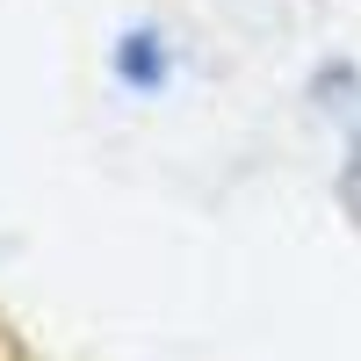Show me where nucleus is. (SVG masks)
Segmentation results:
<instances>
[{
  "mask_svg": "<svg viewBox=\"0 0 361 361\" xmlns=\"http://www.w3.org/2000/svg\"><path fill=\"white\" fill-rule=\"evenodd\" d=\"M159 73H166L159 37H152V29H130V37L116 44V80H123V87H159Z\"/></svg>",
  "mask_w": 361,
  "mask_h": 361,
  "instance_id": "f257e3e1",
  "label": "nucleus"
}]
</instances>
